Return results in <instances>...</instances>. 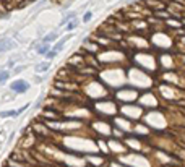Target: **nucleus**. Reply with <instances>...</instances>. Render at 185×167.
Listing matches in <instances>:
<instances>
[{
    "instance_id": "obj_3",
    "label": "nucleus",
    "mask_w": 185,
    "mask_h": 167,
    "mask_svg": "<svg viewBox=\"0 0 185 167\" xmlns=\"http://www.w3.org/2000/svg\"><path fill=\"white\" fill-rule=\"evenodd\" d=\"M13 47H15V42H13L12 39H10V38H3V39H0V54L12 50Z\"/></svg>"
},
{
    "instance_id": "obj_13",
    "label": "nucleus",
    "mask_w": 185,
    "mask_h": 167,
    "mask_svg": "<svg viewBox=\"0 0 185 167\" xmlns=\"http://www.w3.org/2000/svg\"><path fill=\"white\" fill-rule=\"evenodd\" d=\"M91 18H93V13H91V12H86V13L83 15V21L88 23V21H91Z\"/></svg>"
},
{
    "instance_id": "obj_11",
    "label": "nucleus",
    "mask_w": 185,
    "mask_h": 167,
    "mask_svg": "<svg viewBox=\"0 0 185 167\" xmlns=\"http://www.w3.org/2000/svg\"><path fill=\"white\" fill-rule=\"evenodd\" d=\"M44 57L47 59V62H51V60H54V59L57 57V52H55V50H49V52L44 55Z\"/></svg>"
},
{
    "instance_id": "obj_12",
    "label": "nucleus",
    "mask_w": 185,
    "mask_h": 167,
    "mask_svg": "<svg viewBox=\"0 0 185 167\" xmlns=\"http://www.w3.org/2000/svg\"><path fill=\"white\" fill-rule=\"evenodd\" d=\"M62 49H63V41H60V42H57V44L54 45V49H52V50H55V52L58 54V52H60Z\"/></svg>"
},
{
    "instance_id": "obj_8",
    "label": "nucleus",
    "mask_w": 185,
    "mask_h": 167,
    "mask_svg": "<svg viewBox=\"0 0 185 167\" xmlns=\"http://www.w3.org/2000/svg\"><path fill=\"white\" fill-rule=\"evenodd\" d=\"M8 78H10V71L8 70H0V85H3Z\"/></svg>"
},
{
    "instance_id": "obj_10",
    "label": "nucleus",
    "mask_w": 185,
    "mask_h": 167,
    "mask_svg": "<svg viewBox=\"0 0 185 167\" xmlns=\"http://www.w3.org/2000/svg\"><path fill=\"white\" fill-rule=\"evenodd\" d=\"M76 26H78V21H76V18H75V20H73V21H70V23H68L65 28H67V31H73V29H76Z\"/></svg>"
},
{
    "instance_id": "obj_14",
    "label": "nucleus",
    "mask_w": 185,
    "mask_h": 167,
    "mask_svg": "<svg viewBox=\"0 0 185 167\" xmlns=\"http://www.w3.org/2000/svg\"><path fill=\"white\" fill-rule=\"evenodd\" d=\"M154 15H156V16H159V18H166V20H167V18L171 16V15H169L167 12H166V13H164V12H161V10H159V12H156Z\"/></svg>"
},
{
    "instance_id": "obj_17",
    "label": "nucleus",
    "mask_w": 185,
    "mask_h": 167,
    "mask_svg": "<svg viewBox=\"0 0 185 167\" xmlns=\"http://www.w3.org/2000/svg\"><path fill=\"white\" fill-rule=\"evenodd\" d=\"M7 67H8V68H12V67H13V60H10V62L7 63Z\"/></svg>"
},
{
    "instance_id": "obj_16",
    "label": "nucleus",
    "mask_w": 185,
    "mask_h": 167,
    "mask_svg": "<svg viewBox=\"0 0 185 167\" xmlns=\"http://www.w3.org/2000/svg\"><path fill=\"white\" fill-rule=\"evenodd\" d=\"M23 68H24V67H16V68H15V73H19V71H21Z\"/></svg>"
},
{
    "instance_id": "obj_9",
    "label": "nucleus",
    "mask_w": 185,
    "mask_h": 167,
    "mask_svg": "<svg viewBox=\"0 0 185 167\" xmlns=\"http://www.w3.org/2000/svg\"><path fill=\"white\" fill-rule=\"evenodd\" d=\"M37 52H39V54H41V55H46V54L49 52V44L42 42L41 45H37Z\"/></svg>"
},
{
    "instance_id": "obj_5",
    "label": "nucleus",
    "mask_w": 185,
    "mask_h": 167,
    "mask_svg": "<svg viewBox=\"0 0 185 167\" xmlns=\"http://www.w3.org/2000/svg\"><path fill=\"white\" fill-rule=\"evenodd\" d=\"M58 38V33H49L47 36H44V39H42V42H46V44H51V42H54L55 39Z\"/></svg>"
},
{
    "instance_id": "obj_7",
    "label": "nucleus",
    "mask_w": 185,
    "mask_h": 167,
    "mask_svg": "<svg viewBox=\"0 0 185 167\" xmlns=\"http://www.w3.org/2000/svg\"><path fill=\"white\" fill-rule=\"evenodd\" d=\"M75 16H76V13H68V15L63 18V20L60 21V26H67L70 21H73V20H75Z\"/></svg>"
},
{
    "instance_id": "obj_6",
    "label": "nucleus",
    "mask_w": 185,
    "mask_h": 167,
    "mask_svg": "<svg viewBox=\"0 0 185 167\" xmlns=\"http://www.w3.org/2000/svg\"><path fill=\"white\" fill-rule=\"evenodd\" d=\"M19 112L18 110H3V112H0V117L2 118H7V117H18Z\"/></svg>"
},
{
    "instance_id": "obj_2",
    "label": "nucleus",
    "mask_w": 185,
    "mask_h": 167,
    "mask_svg": "<svg viewBox=\"0 0 185 167\" xmlns=\"http://www.w3.org/2000/svg\"><path fill=\"white\" fill-rule=\"evenodd\" d=\"M10 89L15 91V92H26L29 89V85L26 81H23V80H16V81H13L12 85H10Z\"/></svg>"
},
{
    "instance_id": "obj_15",
    "label": "nucleus",
    "mask_w": 185,
    "mask_h": 167,
    "mask_svg": "<svg viewBox=\"0 0 185 167\" xmlns=\"http://www.w3.org/2000/svg\"><path fill=\"white\" fill-rule=\"evenodd\" d=\"M44 117H47V118H55L57 114L52 112V110H46V112H44Z\"/></svg>"
},
{
    "instance_id": "obj_1",
    "label": "nucleus",
    "mask_w": 185,
    "mask_h": 167,
    "mask_svg": "<svg viewBox=\"0 0 185 167\" xmlns=\"http://www.w3.org/2000/svg\"><path fill=\"white\" fill-rule=\"evenodd\" d=\"M138 104L143 109H156L158 107V101L153 96V92H144L138 97Z\"/></svg>"
},
{
    "instance_id": "obj_4",
    "label": "nucleus",
    "mask_w": 185,
    "mask_h": 167,
    "mask_svg": "<svg viewBox=\"0 0 185 167\" xmlns=\"http://www.w3.org/2000/svg\"><path fill=\"white\" fill-rule=\"evenodd\" d=\"M49 68H51V62H41V63H37L36 65V73H46L49 71Z\"/></svg>"
}]
</instances>
